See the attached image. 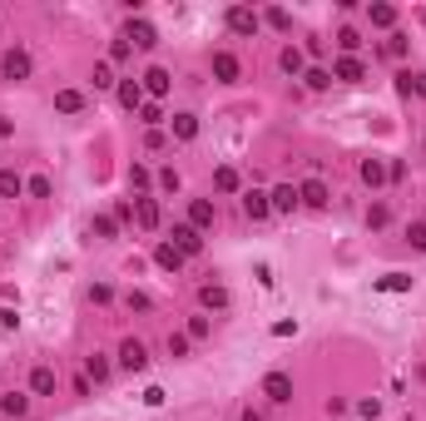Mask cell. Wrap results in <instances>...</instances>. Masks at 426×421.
Wrapping results in <instances>:
<instances>
[{
    "instance_id": "cell-1",
    "label": "cell",
    "mask_w": 426,
    "mask_h": 421,
    "mask_svg": "<svg viewBox=\"0 0 426 421\" xmlns=\"http://www.w3.org/2000/svg\"><path fill=\"white\" fill-rule=\"evenodd\" d=\"M263 397H268V401H293V377H283V372H268V377H263Z\"/></svg>"
},
{
    "instance_id": "cell-2",
    "label": "cell",
    "mask_w": 426,
    "mask_h": 421,
    "mask_svg": "<svg viewBox=\"0 0 426 421\" xmlns=\"http://www.w3.org/2000/svg\"><path fill=\"white\" fill-rule=\"evenodd\" d=\"M119 367H129V372H144V367H149V352H144L139 337H124V347H119Z\"/></svg>"
},
{
    "instance_id": "cell-3",
    "label": "cell",
    "mask_w": 426,
    "mask_h": 421,
    "mask_svg": "<svg viewBox=\"0 0 426 421\" xmlns=\"http://www.w3.org/2000/svg\"><path fill=\"white\" fill-rule=\"evenodd\" d=\"M0 70H6L10 84H20V80H30V55H25V50H10V55L0 60Z\"/></svg>"
},
{
    "instance_id": "cell-4",
    "label": "cell",
    "mask_w": 426,
    "mask_h": 421,
    "mask_svg": "<svg viewBox=\"0 0 426 421\" xmlns=\"http://www.w3.org/2000/svg\"><path fill=\"white\" fill-rule=\"evenodd\" d=\"M139 84H144V94H154V99H164V94H169V84H174V75H169L164 65H154V70H149V75H144Z\"/></svg>"
},
{
    "instance_id": "cell-5",
    "label": "cell",
    "mask_w": 426,
    "mask_h": 421,
    "mask_svg": "<svg viewBox=\"0 0 426 421\" xmlns=\"http://www.w3.org/2000/svg\"><path fill=\"white\" fill-rule=\"evenodd\" d=\"M258 25H263V20H258L248 6H233V10H228V30H233V35H258Z\"/></svg>"
},
{
    "instance_id": "cell-6",
    "label": "cell",
    "mask_w": 426,
    "mask_h": 421,
    "mask_svg": "<svg viewBox=\"0 0 426 421\" xmlns=\"http://www.w3.org/2000/svg\"><path fill=\"white\" fill-rule=\"evenodd\" d=\"M174 248H179L184 258L203 253V238H198V228H193V223H179V228H174Z\"/></svg>"
},
{
    "instance_id": "cell-7",
    "label": "cell",
    "mask_w": 426,
    "mask_h": 421,
    "mask_svg": "<svg viewBox=\"0 0 426 421\" xmlns=\"http://www.w3.org/2000/svg\"><path fill=\"white\" fill-rule=\"evenodd\" d=\"M298 203H307V208H328L332 198H328V184L323 179H307L302 189H298Z\"/></svg>"
},
{
    "instance_id": "cell-8",
    "label": "cell",
    "mask_w": 426,
    "mask_h": 421,
    "mask_svg": "<svg viewBox=\"0 0 426 421\" xmlns=\"http://www.w3.org/2000/svg\"><path fill=\"white\" fill-rule=\"evenodd\" d=\"M332 80H342V84H357V80H367V65H362L357 55H342V60H337V70H332Z\"/></svg>"
},
{
    "instance_id": "cell-9",
    "label": "cell",
    "mask_w": 426,
    "mask_h": 421,
    "mask_svg": "<svg viewBox=\"0 0 426 421\" xmlns=\"http://www.w3.org/2000/svg\"><path fill=\"white\" fill-rule=\"evenodd\" d=\"M129 45H139V50H149V45H159V30L149 25V20H129V35H124Z\"/></svg>"
},
{
    "instance_id": "cell-10",
    "label": "cell",
    "mask_w": 426,
    "mask_h": 421,
    "mask_svg": "<svg viewBox=\"0 0 426 421\" xmlns=\"http://www.w3.org/2000/svg\"><path fill=\"white\" fill-rule=\"evenodd\" d=\"M268 203H273V214H293V208H298V189H293V184H278V189L268 193Z\"/></svg>"
},
{
    "instance_id": "cell-11",
    "label": "cell",
    "mask_w": 426,
    "mask_h": 421,
    "mask_svg": "<svg viewBox=\"0 0 426 421\" xmlns=\"http://www.w3.org/2000/svg\"><path fill=\"white\" fill-rule=\"evenodd\" d=\"M213 75H219L223 84H233V80H238V55H228V50H219V55H213Z\"/></svg>"
},
{
    "instance_id": "cell-12",
    "label": "cell",
    "mask_w": 426,
    "mask_h": 421,
    "mask_svg": "<svg viewBox=\"0 0 426 421\" xmlns=\"http://www.w3.org/2000/svg\"><path fill=\"white\" fill-rule=\"evenodd\" d=\"M198 302H203V307H213V312H223V307H228V288L203 283V288H198Z\"/></svg>"
},
{
    "instance_id": "cell-13",
    "label": "cell",
    "mask_w": 426,
    "mask_h": 421,
    "mask_svg": "<svg viewBox=\"0 0 426 421\" xmlns=\"http://www.w3.org/2000/svg\"><path fill=\"white\" fill-rule=\"evenodd\" d=\"M243 214H248L253 223H263V219L273 214V203H268V193H248V198H243Z\"/></svg>"
},
{
    "instance_id": "cell-14",
    "label": "cell",
    "mask_w": 426,
    "mask_h": 421,
    "mask_svg": "<svg viewBox=\"0 0 426 421\" xmlns=\"http://www.w3.org/2000/svg\"><path fill=\"white\" fill-rule=\"evenodd\" d=\"M154 263H159V268H169V273H179V268H184V253H179L174 243H159V248H154Z\"/></svg>"
},
{
    "instance_id": "cell-15",
    "label": "cell",
    "mask_w": 426,
    "mask_h": 421,
    "mask_svg": "<svg viewBox=\"0 0 426 421\" xmlns=\"http://www.w3.org/2000/svg\"><path fill=\"white\" fill-rule=\"evenodd\" d=\"M119 104H124V110H144V84L139 80H124L119 84Z\"/></svg>"
},
{
    "instance_id": "cell-16",
    "label": "cell",
    "mask_w": 426,
    "mask_h": 421,
    "mask_svg": "<svg viewBox=\"0 0 426 421\" xmlns=\"http://www.w3.org/2000/svg\"><path fill=\"white\" fill-rule=\"evenodd\" d=\"M55 110H60V115H80V110H85V94H80V89H60V94H55Z\"/></svg>"
},
{
    "instance_id": "cell-17",
    "label": "cell",
    "mask_w": 426,
    "mask_h": 421,
    "mask_svg": "<svg viewBox=\"0 0 426 421\" xmlns=\"http://www.w3.org/2000/svg\"><path fill=\"white\" fill-rule=\"evenodd\" d=\"M25 193V179L15 169H0V198H20Z\"/></svg>"
},
{
    "instance_id": "cell-18",
    "label": "cell",
    "mask_w": 426,
    "mask_h": 421,
    "mask_svg": "<svg viewBox=\"0 0 426 421\" xmlns=\"http://www.w3.org/2000/svg\"><path fill=\"white\" fill-rule=\"evenodd\" d=\"M134 219H139V228H159V203L154 198H139L134 203Z\"/></svg>"
},
{
    "instance_id": "cell-19",
    "label": "cell",
    "mask_w": 426,
    "mask_h": 421,
    "mask_svg": "<svg viewBox=\"0 0 426 421\" xmlns=\"http://www.w3.org/2000/svg\"><path fill=\"white\" fill-rule=\"evenodd\" d=\"M189 219H193V228H213V203L208 198H193L189 203Z\"/></svg>"
},
{
    "instance_id": "cell-20",
    "label": "cell",
    "mask_w": 426,
    "mask_h": 421,
    "mask_svg": "<svg viewBox=\"0 0 426 421\" xmlns=\"http://www.w3.org/2000/svg\"><path fill=\"white\" fill-rule=\"evenodd\" d=\"M213 184H219V193H238V184H243V179H238V169H233V164H223L219 174H213Z\"/></svg>"
},
{
    "instance_id": "cell-21",
    "label": "cell",
    "mask_w": 426,
    "mask_h": 421,
    "mask_svg": "<svg viewBox=\"0 0 426 421\" xmlns=\"http://www.w3.org/2000/svg\"><path fill=\"white\" fill-rule=\"evenodd\" d=\"M30 387H35L40 397H50V392H55V372H50V367H35V377H30Z\"/></svg>"
},
{
    "instance_id": "cell-22",
    "label": "cell",
    "mask_w": 426,
    "mask_h": 421,
    "mask_svg": "<svg viewBox=\"0 0 426 421\" xmlns=\"http://www.w3.org/2000/svg\"><path fill=\"white\" fill-rule=\"evenodd\" d=\"M387 179V169H382V159H362V184H372V189H377Z\"/></svg>"
},
{
    "instance_id": "cell-23",
    "label": "cell",
    "mask_w": 426,
    "mask_h": 421,
    "mask_svg": "<svg viewBox=\"0 0 426 421\" xmlns=\"http://www.w3.org/2000/svg\"><path fill=\"white\" fill-rule=\"evenodd\" d=\"M367 20L387 30V25H397V6H372V10H367Z\"/></svg>"
},
{
    "instance_id": "cell-24",
    "label": "cell",
    "mask_w": 426,
    "mask_h": 421,
    "mask_svg": "<svg viewBox=\"0 0 426 421\" xmlns=\"http://www.w3.org/2000/svg\"><path fill=\"white\" fill-rule=\"evenodd\" d=\"M0 411H6V416H25V411H30V401H25L20 392H10V397H0Z\"/></svg>"
},
{
    "instance_id": "cell-25",
    "label": "cell",
    "mask_w": 426,
    "mask_h": 421,
    "mask_svg": "<svg viewBox=\"0 0 426 421\" xmlns=\"http://www.w3.org/2000/svg\"><path fill=\"white\" fill-rule=\"evenodd\" d=\"M377 288H382V293H406L411 278H406V273H387V278H377Z\"/></svg>"
},
{
    "instance_id": "cell-26",
    "label": "cell",
    "mask_w": 426,
    "mask_h": 421,
    "mask_svg": "<svg viewBox=\"0 0 426 421\" xmlns=\"http://www.w3.org/2000/svg\"><path fill=\"white\" fill-rule=\"evenodd\" d=\"M174 134H179V139H193V134H198V119H193V115H174Z\"/></svg>"
},
{
    "instance_id": "cell-27",
    "label": "cell",
    "mask_w": 426,
    "mask_h": 421,
    "mask_svg": "<svg viewBox=\"0 0 426 421\" xmlns=\"http://www.w3.org/2000/svg\"><path fill=\"white\" fill-rule=\"evenodd\" d=\"M387 219H392L387 203H372V208H367V228H387Z\"/></svg>"
},
{
    "instance_id": "cell-28",
    "label": "cell",
    "mask_w": 426,
    "mask_h": 421,
    "mask_svg": "<svg viewBox=\"0 0 426 421\" xmlns=\"http://www.w3.org/2000/svg\"><path fill=\"white\" fill-rule=\"evenodd\" d=\"M357 416H362V421H377V416H382V401H377V397L357 401Z\"/></svg>"
},
{
    "instance_id": "cell-29",
    "label": "cell",
    "mask_w": 426,
    "mask_h": 421,
    "mask_svg": "<svg viewBox=\"0 0 426 421\" xmlns=\"http://www.w3.org/2000/svg\"><path fill=\"white\" fill-rule=\"evenodd\" d=\"M406 243L426 253V223H406Z\"/></svg>"
},
{
    "instance_id": "cell-30",
    "label": "cell",
    "mask_w": 426,
    "mask_h": 421,
    "mask_svg": "<svg viewBox=\"0 0 426 421\" xmlns=\"http://www.w3.org/2000/svg\"><path fill=\"white\" fill-rule=\"evenodd\" d=\"M307 84H312V89H328V84H332V75H328L323 65H312V70H307Z\"/></svg>"
},
{
    "instance_id": "cell-31",
    "label": "cell",
    "mask_w": 426,
    "mask_h": 421,
    "mask_svg": "<svg viewBox=\"0 0 426 421\" xmlns=\"http://www.w3.org/2000/svg\"><path fill=\"white\" fill-rule=\"evenodd\" d=\"M89 228H94V238H115V219H110V214H99Z\"/></svg>"
},
{
    "instance_id": "cell-32",
    "label": "cell",
    "mask_w": 426,
    "mask_h": 421,
    "mask_svg": "<svg viewBox=\"0 0 426 421\" xmlns=\"http://www.w3.org/2000/svg\"><path fill=\"white\" fill-rule=\"evenodd\" d=\"M169 357H189V332H174L169 337Z\"/></svg>"
},
{
    "instance_id": "cell-33",
    "label": "cell",
    "mask_w": 426,
    "mask_h": 421,
    "mask_svg": "<svg viewBox=\"0 0 426 421\" xmlns=\"http://www.w3.org/2000/svg\"><path fill=\"white\" fill-rule=\"evenodd\" d=\"M115 84V70L110 65H94V89H110Z\"/></svg>"
},
{
    "instance_id": "cell-34",
    "label": "cell",
    "mask_w": 426,
    "mask_h": 421,
    "mask_svg": "<svg viewBox=\"0 0 426 421\" xmlns=\"http://www.w3.org/2000/svg\"><path fill=\"white\" fill-rule=\"evenodd\" d=\"M283 70H288V75H298V70H302V55H298V50H293V45L283 50Z\"/></svg>"
},
{
    "instance_id": "cell-35",
    "label": "cell",
    "mask_w": 426,
    "mask_h": 421,
    "mask_svg": "<svg viewBox=\"0 0 426 421\" xmlns=\"http://www.w3.org/2000/svg\"><path fill=\"white\" fill-rule=\"evenodd\" d=\"M20 318H15V307H0V332H15Z\"/></svg>"
},
{
    "instance_id": "cell-36",
    "label": "cell",
    "mask_w": 426,
    "mask_h": 421,
    "mask_svg": "<svg viewBox=\"0 0 426 421\" xmlns=\"http://www.w3.org/2000/svg\"><path fill=\"white\" fill-rule=\"evenodd\" d=\"M89 377L104 382V377H110V362H104V357H89Z\"/></svg>"
},
{
    "instance_id": "cell-37",
    "label": "cell",
    "mask_w": 426,
    "mask_h": 421,
    "mask_svg": "<svg viewBox=\"0 0 426 421\" xmlns=\"http://www.w3.org/2000/svg\"><path fill=\"white\" fill-rule=\"evenodd\" d=\"M25 189H30V193H35V198H50V179H45V174H35V179H30V184H25Z\"/></svg>"
},
{
    "instance_id": "cell-38",
    "label": "cell",
    "mask_w": 426,
    "mask_h": 421,
    "mask_svg": "<svg viewBox=\"0 0 426 421\" xmlns=\"http://www.w3.org/2000/svg\"><path fill=\"white\" fill-rule=\"evenodd\" d=\"M268 25H273V30H288L293 15H288V10H268Z\"/></svg>"
},
{
    "instance_id": "cell-39",
    "label": "cell",
    "mask_w": 426,
    "mask_h": 421,
    "mask_svg": "<svg viewBox=\"0 0 426 421\" xmlns=\"http://www.w3.org/2000/svg\"><path fill=\"white\" fill-rule=\"evenodd\" d=\"M129 184H134V189H149V169L134 164V169H129Z\"/></svg>"
},
{
    "instance_id": "cell-40",
    "label": "cell",
    "mask_w": 426,
    "mask_h": 421,
    "mask_svg": "<svg viewBox=\"0 0 426 421\" xmlns=\"http://www.w3.org/2000/svg\"><path fill=\"white\" fill-rule=\"evenodd\" d=\"M387 55H392V60H402V55H406V40H402V35H392V40H387Z\"/></svg>"
},
{
    "instance_id": "cell-41",
    "label": "cell",
    "mask_w": 426,
    "mask_h": 421,
    "mask_svg": "<svg viewBox=\"0 0 426 421\" xmlns=\"http://www.w3.org/2000/svg\"><path fill=\"white\" fill-rule=\"evenodd\" d=\"M337 45H342V50H347V55H352V50H357L362 40H357V30H342V35H337Z\"/></svg>"
},
{
    "instance_id": "cell-42",
    "label": "cell",
    "mask_w": 426,
    "mask_h": 421,
    "mask_svg": "<svg viewBox=\"0 0 426 421\" xmlns=\"http://www.w3.org/2000/svg\"><path fill=\"white\" fill-rule=\"evenodd\" d=\"M139 115H144V124H149V129H154L159 119H164V115H159V104H144V110H139Z\"/></svg>"
},
{
    "instance_id": "cell-43",
    "label": "cell",
    "mask_w": 426,
    "mask_h": 421,
    "mask_svg": "<svg viewBox=\"0 0 426 421\" xmlns=\"http://www.w3.org/2000/svg\"><path fill=\"white\" fill-rule=\"evenodd\" d=\"M189 337H208V318H193L189 323Z\"/></svg>"
},
{
    "instance_id": "cell-44",
    "label": "cell",
    "mask_w": 426,
    "mask_h": 421,
    "mask_svg": "<svg viewBox=\"0 0 426 421\" xmlns=\"http://www.w3.org/2000/svg\"><path fill=\"white\" fill-rule=\"evenodd\" d=\"M416 94H421V99H426V75H416Z\"/></svg>"
},
{
    "instance_id": "cell-45",
    "label": "cell",
    "mask_w": 426,
    "mask_h": 421,
    "mask_svg": "<svg viewBox=\"0 0 426 421\" xmlns=\"http://www.w3.org/2000/svg\"><path fill=\"white\" fill-rule=\"evenodd\" d=\"M243 421H263V416H258V411H248V416H243Z\"/></svg>"
}]
</instances>
